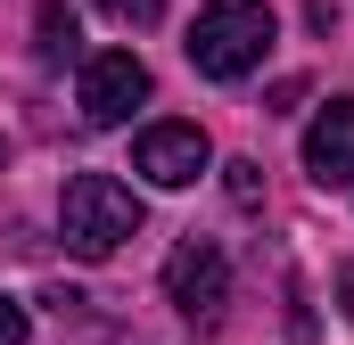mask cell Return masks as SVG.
I'll use <instances>...</instances> for the list:
<instances>
[{"label": "cell", "instance_id": "cell-1", "mask_svg": "<svg viewBox=\"0 0 354 345\" xmlns=\"http://www.w3.org/2000/svg\"><path fill=\"white\" fill-rule=\"evenodd\" d=\"M140 197L115 181V172H75L66 181V197H58V230H66V255L83 263H107L124 239H140Z\"/></svg>", "mask_w": 354, "mask_h": 345}, {"label": "cell", "instance_id": "cell-2", "mask_svg": "<svg viewBox=\"0 0 354 345\" xmlns=\"http://www.w3.org/2000/svg\"><path fill=\"white\" fill-rule=\"evenodd\" d=\"M272 8L264 0H206L198 8V25H189V66L206 75V83H239V75H256L272 50Z\"/></svg>", "mask_w": 354, "mask_h": 345}, {"label": "cell", "instance_id": "cell-3", "mask_svg": "<svg viewBox=\"0 0 354 345\" xmlns=\"http://www.w3.org/2000/svg\"><path fill=\"white\" fill-rule=\"evenodd\" d=\"M165 296H174L198 329H214L223 304H231V263H223V247L214 239H181L174 255H165Z\"/></svg>", "mask_w": 354, "mask_h": 345}, {"label": "cell", "instance_id": "cell-4", "mask_svg": "<svg viewBox=\"0 0 354 345\" xmlns=\"http://www.w3.org/2000/svg\"><path fill=\"white\" fill-rule=\"evenodd\" d=\"M132 107H149V66L132 50H99L83 58V115L107 132V124H132Z\"/></svg>", "mask_w": 354, "mask_h": 345}, {"label": "cell", "instance_id": "cell-5", "mask_svg": "<svg viewBox=\"0 0 354 345\" xmlns=\"http://www.w3.org/2000/svg\"><path fill=\"white\" fill-rule=\"evenodd\" d=\"M206 165H214V148H206V132H198V124H149V132H140V148H132V172H140V181H157V189H189Z\"/></svg>", "mask_w": 354, "mask_h": 345}, {"label": "cell", "instance_id": "cell-6", "mask_svg": "<svg viewBox=\"0 0 354 345\" xmlns=\"http://www.w3.org/2000/svg\"><path fill=\"white\" fill-rule=\"evenodd\" d=\"M305 172L322 189H354V99H330L305 124Z\"/></svg>", "mask_w": 354, "mask_h": 345}, {"label": "cell", "instance_id": "cell-7", "mask_svg": "<svg viewBox=\"0 0 354 345\" xmlns=\"http://www.w3.org/2000/svg\"><path fill=\"white\" fill-rule=\"evenodd\" d=\"M33 50H41V66L83 58V25H75V8H66V0H41V8H33Z\"/></svg>", "mask_w": 354, "mask_h": 345}, {"label": "cell", "instance_id": "cell-8", "mask_svg": "<svg viewBox=\"0 0 354 345\" xmlns=\"http://www.w3.org/2000/svg\"><path fill=\"white\" fill-rule=\"evenodd\" d=\"M99 8H107L115 25H157V17H165V0H99Z\"/></svg>", "mask_w": 354, "mask_h": 345}, {"label": "cell", "instance_id": "cell-9", "mask_svg": "<svg viewBox=\"0 0 354 345\" xmlns=\"http://www.w3.org/2000/svg\"><path fill=\"white\" fill-rule=\"evenodd\" d=\"M33 337V321H25V304L17 296H0V345H25Z\"/></svg>", "mask_w": 354, "mask_h": 345}, {"label": "cell", "instance_id": "cell-10", "mask_svg": "<svg viewBox=\"0 0 354 345\" xmlns=\"http://www.w3.org/2000/svg\"><path fill=\"white\" fill-rule=\"evenodd\" d=\"M223 172H231V197H239V206H256V197H264V181H256L248 157H239V165H223Z\"/></svg>", "mask_w": 354, "mask_h": 345}, {"label": "cell", "instance_id": "cell-11", "mask_svg": "<svg viewBox=\"0 0 354 345\" xmlns=\"http://www.w3.org/2000/svg\"><path fill=\"white\" fill-rule=\"evenodd\" d=\"M338 296H346V313H354V263H346V271H338Z\"/></svg>", "mask_w": 354, "mask_h": 345}, {"label": "cell", "instance_id": "cell-12", "mask_svg": "<svg viewBox=\"0 0 354 345\" xmlns=\"http://www.w3.org/2000/svg\"><path fill=\"white\" fill-rule=\"evenodd\" d=\"M0 157H8V140H0Z\"/></svg>", "mask_w": 354, "mask_h": 345}]
</instances>
